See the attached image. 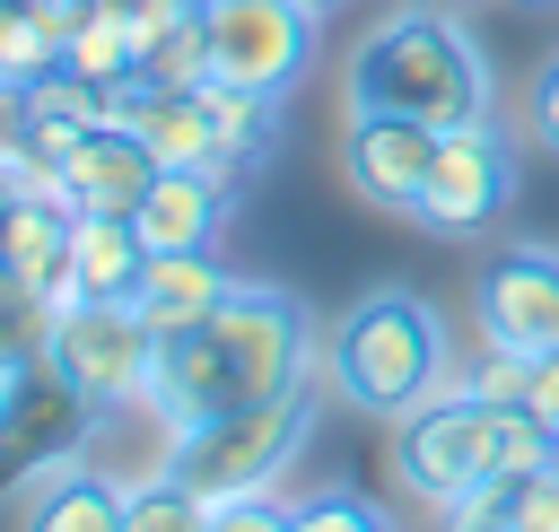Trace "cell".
<instances>
[{
    "mask_svg": "<svg viewBox=\"0 0 559 532\" xmlns=\"http://www.w3.org/2000/svg\"><path fill=\"white\" fill-rule=\"evenodd\" d=\"M306 375H314V314H306L288 288L236 279L192 331L157 340L148 401H157V419L192 427V419L271 401V392H288V384H306Z\"/></svg>",
    "mask_w": 559,
    "mask_h": 532,
    "instance_id": "6da1fadb",
    "label": "cell"
},
{
    "mask_svg": "<svg viewBox=\"0 0 559 532\" xmlns=\"http://www.w3.org/2000/svg\"><path fill=\"white\" fill-rule=\"evenodd\" d=\"M349 105L367 113H411L428 131H463V122H498V87L480 44L463 35V17L445 9H393L358 52H349Z\"/></svg>",
    "mask_w": 559,
    "mask_h": 532,
    "instance_id": "7a4b0ae2",
    "label": "cell"
},
{
    "mask_svg": "<svg viewBox=\"0 0 559 532\" xmlns=\"http://www.w3.org/2000/svg\"><path fill=\"white\" fill-rule=\"evenodd\" d=\"M559 454V436L524 401H480V392H437L428 410L393 419V480L419 506H454L480 480H524Z\"/></svg>",
    "mask_w": 559,
    "mask_h": 532,
    "instance_id": "3957f363",
    "label": "cell"
},
{
    "mask_svg": "<svg viewBox=\"0 0 559 532\" xmlns=\"http://www.w3.org/2000/svg\"><path fill=\"white\" fill-rule=\"evenodd\" d=\"M323 375L349 410H376V419H411L428 410L437 392H454V349H445V323L419 288H367L341 323H332V349H323Z\"/></svg>",
    "mask_w": 559,
    "mask_h": 532,
    "instance_id": "277c9868",
    "label": "cell"
},
{
    "mask_svg": "<svg viewBox=\"0 0 559 532\" xmlns=\"http://www.w3.org/2000/svg\"><path fill=\"white\" fill-rule=\"evenodd\" d=\"M323 392H332V375H323V384L306 375V384L271 392V401H245V410L192 419V427H175V454H166V471H175L183 488H201L210 506H218V497H262V488H280V471L306 454Z\"/></svg>",
    "mask_w": 559,
    "mask_h": 532,
    "instance_id": "5b68a950",
    "label": "cell"
},
{
    "mask_svg": "<svg viewBox=\"0 0 559 532\" xmlns=\"http://www.w3.org/2000/svg\"><path fill=\"white\" fill-rule=\"evenodd\" d=\"M44 366L87 401V410H114V401H140L148 375H157V331L131 297H79L52 314V340H44Z\"/></svg>",
    "mask_w": 559,
    "mask_h": 532,
    "instance_id": "8992f818",
    "label": "cell"
},
{
    "mask_svg": "<svg viewBox=\"0 0 559 532\" xmlns=\"http://www.w3.org/2000/svg\"><path fill=\"white\" fill-rule=\"evenodd\" d=\"M201 17H210V78H236L253 96L297 87L314 52V17L297 0H201Z\"/></svg>",
    "mask_w": 559,
    "mask_h": 532,
    "instance_id": "52a82bcc",
    "label": "cell"
},
{
    "mask_svg": "<svg viewBox=\"0 0 559 532\" xmlns=\"http://www.w3.org/2000/svg\"><path fill=\"white\" fill-rule=\"evenodd\" d=\"M515 192V157L498 140V122H463L437 140V166H428V192H419V227L437 235H472L489 227V209H507Z\"/></svg>",
    "mask_w": 559,
    "mask_h": 532,
    "instance_id": "ba28073f",
    "label": "cell"
},
{
    "mask_svg": "<svg viewBox=\"0 0 559 532\" xmlns=\"http://www.w3.org/2000/svg\"><path fill=\"white\" fill-rule=\"evenodd\" d=\"M437 140H445V131H428V122H411V113H367V105H349V140H341L349 192L376 201V209L419 218V192H428Z\"/></svg>",
    "mask_w": 559,
    "mask_h": 532,
    "instance_id": "9c48e42d",
    "label": "cell"
},
{
    "mask_svg": "<svg viewBox=\"0 0 559 532\" xmlns=\"http://www.w3.org/2000/svg\"><path fill=\"white\" fill-rule=\"evenodd\" d=\"M480 331L498 349H559V253L542 244H507L489 270H480Z\"/></svg>",
    "mask_w": 559,
    "mask_h": 532,
    "instance_id": "30bf717a",
    "label": "cell"
},
{
    "mask_svg": "<svg viewBox=\"0 0 559 532\" xmlns=\"http://www.w3.org/2000/svg\"><path fill=\"white\" fill-rule=\"evenodd\" d=\"M236 174H218V166H157V183H148V201L131 209V227H140V244L148 253H175V244H218V227H227V209H236Z\"/></svg>",
    "mask_w": 559,
    "mask_h": 532,
    "instance_id": "8fae6325",
    "label": "cell"
},
{
    "mask_svg": "<svg viewBox=\"0 0 559 532\" xmlns=\"http://www.w3.org/2000/svg\"><path fill=\"white\" fill-rule=\"evenodd\" d=\"M61 166H70V201L96 209V218H131V209L148 201V183H157V157H148V140H140L131 122L79 131V148H70Z\"/></svg>",
    "mask_w": 559,
    "mask_h": 532,
    "instance_id": "7c38bea8",
    "label": "cell"
},
{
    "mask_svg": "<svg viewBox=\"0 0 559 532\" xmlns=\"http://www.w3.org/2000/svg\"><path fill=\"white\" fill-rule=\"evenodd\" d=\"M227 288H236V270L218 262V244H175V253H148V262H140L131 305L148 314V331H157V340H175V331H192Z\"/></svg>",
    "mask_w": 559,
    "mask_h": 532,
    "instance_id": "4fadbf2b",
    "label": "cell"
},
{
    "mask_svg": "<svg viewBox=\"0 0 559 532\" xmlns=\"http://www.w3.org/2000/svg\"><path fill=\"white\" fill-rule=\"evenodd\" d=\"M17 532H131V497L96 462H52V471H35Z\"/></svg>",
    "mask_w": 559,
    "mask_h": 532,
    "instance_id": "5bb4252c",
    "label": "cell"
},
{
    "mask_svg": "<svg viewBox=\"0 0 559 532\" xmlns=\"http://www.w3.org/2000/svg\"><path fill=\"white\" fill-rule=\"evenodd\" d=\"M131 131L148 140L157 166H218V140H210V105H201V87H148L140 113H131ZM218 174H236V166H218ZM236 183H245V174H236Z\"/></svg>",
    "mask_w": 559,
    "mask_h": 532,
    "instance_id": "9a60e30c",
    "label": "cell"
},
{
    "mask_svg": "<svg viewBox=\"0 0 559 532\" xmlns=\"http://www.w3.org/2000/svg\"><path fill=\"white\" fill-rule=\"evenodd\" d=\"M140 262H148V244H140L131 218L79 209V227H70V279H79V297H131L140 288Z\"/></svg>",
    "mask_w": 559,
    "mask_h": 532,
    "instance_id": "2e32d148",
    "label": "cell"
},
{
    "mask_svg": "<svg viewBox=\"0 0 559 532\" xmlns=\"http://www.w3.org/2000/svg\"><path fill=\"white\" fill-rule=\"evenodd\" d=\"M201 105H210V140H218V166H236V174H253L262 157H271V96H253V87H236V78H201Z\"/></svg>",
    "mask_w": 559,
    "mask_h": 532,
    "instance_id": "e0dca14e",
    "label": "cell"
},
{
    "mask_svg": "<svg viewBox=\"0 0 559 532\" xmlns=\"http://www.w3.org/2000/svg\"><path fill=\"white\" fill-rule=\"evenodd\" d=\"M70 227H79L70 201H17V218H9V235H0V270L44 297V279H52L61 253H70Z\"/></svg>",
    "mask_w": 559,
    "mask_h": 532,
    "instance_id": "ac0fdd59",
    "label": "cell"
},
{
    "mask_svg": "<svg viewBox=\"0 0 559 532\" xmlns=\"http://www.w3.org/2000/svg\"><path fill=\"white\" fill-rule=\"evenodd\" d=\"M140 78H148V87H201V78H210V17H201V0H192L175 26H157V35H148Z\"/></svg>",
    "mask_w": 559,
    "mask_h": 532,
    "instance_id": "d6986e66",
    "label": "cell"
},
{
    "mask_svg": "<svg viewBox=\"0 0 559 532\" xmlns=\"http://www.w3.org/2000/svg\"><path fill=\"white\" fill-rule=\"evenodd\" d=\"M44 70H61V26L44 17V9H0V78H17V87H35Z\"/></svg>",
    "mask_w": 559,
    "mask_h": 532,
    "instance_id": "ffe728a7",
    "label": "cell"
},
{
    "mask_svg": "<svg viewBox=\"0 0 559 532\" xmlns=\"http://www.w3.org/2000/svg\"><path fill=\"white\" fill-rule=\"evenodd\" d=\"M122 497H131V532H210V497L183 488L175 471H148V480H131Z\"/></svg>",
    "mask_w": 559,
    "mask_h": 532,
    "instance_id": "44dd1931",
    "label": "cell"
},
{
    "mask_svg": "<svg viewBox=\"0 0 559 532\" xmlns=\"http://www.w3.org/2000/svg\"><path fill=\"white\" fill-rule=\"evenodd\" d=\"M44 340H52V305H44L26 279H9V270H0V375L44 366Z\"/></svg>",
    "mask_w": 559,
    "mask_h": 532,
    "instance_id": "7402d4cb",
    "label": "cell"
},
{
    "mask_svg": "<svg viewBox=\"0 0 559 532\" xmlns=\"http://www.w3.org/2000/svg\"><path fill=\"white\" fill-rule=\"evenodd\" d=\"M507 532H559V462L507 480Z\"/></svg>",
    "mask_w": 559,
    "mask_h": 532,
    "instance_id": "603a6c76",
    "label": "cell"
},
{
    "mask_svg": "<svg viewBox=\"0 0 559 532\" xmlns=\"http://www.w3.org/2000/svg\"><path fill=\"white\" fill-rule=\"evenodd\" d=\"M297 532H393V523L349 488H314V497H297Z\"/></svg>",
    "mask_w": 559,
    "mask_h": 532,
    "instance_id": "cb8c5ba5",
    "label": "cell"
},
{
    "mask_svg": "<svg viewBox=\"0 0 559 532\" xmlns=\"http://www.w3.org/2000/svg\"><path fill=\"white\" fill-rule=\"evenodd\" d=\"M210 532H297V497L262 488V497H218L210 506Z\"/></svg>",
    "mask_w": 559,
    "mask_h": 532,
    "instance_id": "d4e9b609",
    "label": "cell"
},
{
    "mask_svg": "<svg viewBox=\"0 0 559 532\" xmlns=\"http://www.w3.org/2000/svg\"><path fill=\"white\" fill-rule=\"evenodd\" d=\"M463 392H480V401H524V392H533V358H524V349H498V340H489V358H480V366L463 375Z\"/></svg>",
    "mask_w": 559,
    "mask_h": 532,
    "instance_id": "484cf974",
    "label": "cell"
},
{
    "mask_svg": "<svg viewBox=\"0 0 559 532\" xmlns=\"http://www.w3.org/2000/svg\"><path fill=\"white\" fill-rule=\"evenodd\" d=\"M524 410L559 436V349H542V358H533V392H524Z\"/></svg>",
    "mask_w": 559,
    "mask_h": 532,
    "instance_id": "4316f807",
    "label": "cell"
},
{
    "mask_svg": "<svg viewBox=\"0 0 559 532\" xmlns=\"http://www.w3.org/2000/svg\"><path fill=\"white\" fill-rule=\"evenodd\" d=\"M533 131L559 148V52L542 61V78H533Z\"/></svg>",
    "mask_w": 559,
    "mask_h": 532,
    "instance_id": "83f0119b",
    "label": "cell"
},
{
    "mask_svg": "<svg viewBox=\"0 0 559 532\" xmlns=\"http://www.w3.org/2000/svg\"><path fill=\"white\" fill-rule=\"evenodd\" d=\"M9 218H17V183H9V166H0V235H9Z\"/></svg>",
    "mask_w": 559,
    "mask_h": 532,
    "instance_id": "f1b7e54d",
    "label": "cell"
},
{
    "mask_svg": "<svg viewBox=\"0 0 559 532\" xmlns=\"http://www.w3.org/2000/svg\"><path fill=\"white\" fill-rule=\"evenodd\" d=\"M297 9H306V17H314V26H323V17H332V9H341V0H297Z\"/></svg>",
    "mask_w": 559,
    "mask_h": 532,
    "instance_id": "f546056e",
    "label": "cell"
},
{
    "mask_svg": "<svg viewBox=\"0 0 559 532\" xmlns=\"http://www.w3.org/2000/svg\"><path fill=\"white\" fill-rule=\"evenodd\" d=\"M445 532H507V523H498V515H489V523H445Z\"/></svg>",
    "mask_w": 559,
    "mask_h": 532,
    "instance_id": "4dcf8cb0",
    "label": "cell"
},
{
    "mask_svg": "<svg viewBox=\"0 0 559 532\" xmlns=\"http://www.w3.org/2000/svg\"><path fill=\"white\" fill-rule=\"evenodd\" d=\"M550 462H559V454H550Z\"/></svg>",
    "mask_w": 559,
    "mask_h": 532,
    "instance_id": "1f68e13d",
    "label": "cell"
}]
</instances>
